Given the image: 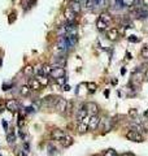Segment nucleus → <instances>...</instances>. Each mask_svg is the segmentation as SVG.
I'll list each match as a JSON object with an SVG mask.
<instances>
[{"mask_svg":"<svg viewBox=\"0 0 148 156\" xmlns=\"http://www.w3.org/2000/svg\"><path fill=\"white\" fill-rule=\"evenodd\" d=\"M130 130L137 131V133H140V131H142V125L137 124V122H133V124H130Z\"/></svg>","mask_w":148,"mask_h":156,"instance_id":"obj_20","label":"nucleus"},{"mask_svg":"<svg viewBox=\"0 0 148 156\" xmlns=\"http://www.w3.org/2000/svg\"><path fill=\"white\" fill-rule=\"evenodd\" d=\"M60 143L62 145V147H69V146L73 145V138L70 135H65L64 138L60 141Z\"/></svg>","mask_w":148,"mask_h":156,"instance_id":"obj_14","label":"nucleus"},{"mask_svg":"<svg viewBox=\"0 0 148 156\" xmlns=\"http://www.w3.org/2000/svg\"><path fill=\"white\" fill-rule=\"evenodd\" d=\"M129 114H130V116H134V117H137V116H138V112H137V109H130V111H129Z\"/></svg>","mask_w":148,"mask_h":156,"instance_id":"obj_31","label":"nucleus"},{"mask_svg":"<svg viewBox=\"0 0 148 156\" xmlns=\"http://www.w3.org/2000/svg\"><path fill=\"white\" fill-rule=\"evenodd\" d=\"M36 80L39 81V83L43 86H48V83H50V78H48L47 76H38L36 77Z\"/></svg>","mask_w":148,"mask_h":156,"instance_id":"obj_17","label":"nucleus"},{"mask_svg":"<svg viewBox=\"0 0 148 156\" xmlns=\"http://www.w3.org/2000/svg\"><path fill=\"white\" fill-rule=\"evenodd\" d=\"M55 81H56V83H57V85L62 86L65 82H66V78H65V77H61V78H57V80H55Z\"/></svg>","mask_w":148,"mask_h":156,"instance_id":"obj_28","label":"nucleus"},{"mask_svg":"<svg viewBox=\"0 0 148 156\" xmlns=\"http://www.w3.org/2000/svg\"><path fill=\"white\" fill-rule=\"evenodd\" d=\"M52 72V65H42V76H50Z\"/></svg>","mask_w":148,"mask_h":156,"instance_id":"obj_18","label":"nucleus"},{"mask_svg":"<svg viewBox=\"0 0 148 156\" xmlns=\"http://www.w3.org/2000/svg\"><path fill=\"white\" fill-rule=\"evenodd\" d=\"M87 90H88L90 92H95V91H96V83L88 82V83H87Z\"/></svg>","mask_w":148,"mask_h":156,"instance_id":"obj_24","label":"nucleus"},{"mask_svg":"<svg viewBox=\"0 0 148 156\" xmlns=\"http://www.w3.org/2000/svg\"><path fill=\"white\" fill-rule=\"evenodd\" d=\"M94 5H103V0H92Z\"/></svg>","mask_w":148,"mask_h":156,"instance_id":"obj_32","label":"nucleus"},{"mask_svg":"<svg viewBox=\"0 0 148 156\" xmlns=\"http://www.w3.org/2000/svg\"><path fill=\"white\" fill-rule=\"evenodd\" d=\"M142 57L148 60V47H144V48L142 50Z\"/></svg>","mask_w":148,"mask_h":156,"instance_id":"obj_29","label":"nucleus"},{"mask_svg":"<svg viewBox=\"0 0 148 156\" xmlns=\"http://www.w3.org/2000/svg\"><path fill=\"white\" fill-rule=\"evenodd\" d=\"M13 16H16V13H11V17H9V22H13Z\"/></svg>","mask_w":148,"mask_h":156,"instance_id":"obj_33","label":"nucleus"},{"mask_svg":"<svg viewBox=\"0 0 148 156\" xmlns=\"http://www.w3.org/2000/svg\"><path fill=\"white\" fill-rule=\"evenodd\" d=\"M50 76L52 77L53 80H57V78L65 77V69H64V68H53Z\"/></svg>","mask_w":148,"mask_h":156,"instance_id":"obj_7","label":"nucleus"},{"mask_svg":"<svg viewBox=\"0 0 148 156\" xmlns=\"http://www.w3.org/2000/svg\"><path fill=\"white\" fill-rule=\"evenodd\" d=\"M5 108L11 112H17L18 111V108H20V105H18V103H17L14 99H9L5 102Z\"/></svg>","mask_w":148,"mask_h":156,"instance_id":"obj_4","label":"nucleus"},{"mask_svg":"<svg viewBox=\"0 0 148 156\" xmlns=\"http://www.w3.org/2000/svg\"><path fill=\"white\" fill-rule=\"evenodd\" d=\"M104 156H117V153H116V151L115 150H106L105 151V153H104Z\"/></svg>","mask_w":148,"mask_h":156,"instance_id":"obj_27","label":"nucleus"},{"mask_svg":"<svg viewBox=\"0 0 148 156\" xmlns=\"http://www.w3.org/2000/svg\"><path fill=\"white\" fill-rule=\"evenodd\" d=\"M126 56H127V59H131V55H130V52H127V54H126Z\"/></svg>","mask_w":148,"mask_h":156,"instance_id":"obj_39","label":"nucleus"},{"mask_svg":"<svg viewBox=\"0 0 148 156\" xmlns=\"http://www.w3.org/2000/svg\"><path fill=\"white\" fill-rule=\"evenodd\" d=\"M96 27H98V30H100V31H104V30H106V27H108V25H106L105 22H103V21L99 18L98 21H96Z\"/></svg>","mask_w":148,"mask_h":156,"instance_id":"obj_19","label":"nucleus"},{"mask_svg":"<svg viewBox=\"0 0 148 156\" xmlns=\"http://www.w3.org/2000/svg\"><path fill=\"white\" fill-rule=\"evenodd\" d=\"M143 77H144V74L140 72V69L135 70L134 73H133V83H135V85H140V82L143 81Z\"/></svg>","mask_w":148,"mask_h":156,"instance_id":"obj_9","label":"nucleus"},{"mask_svg":"<svg viewBox=\"0 0 148 156\" xmlns=\"http://www.w3.org/2000/svg\"><path fill=\"white\" fill-rule=\"evenodd\" d=\"M144 78H145V80H148V69L145 70V73H144Z\"/></svg>","mask_w":148,"mask_h":156,"instance_id":"obj_37","label":"nucleus"},{"mask_svg":"<svg viewBox=\"0 0 148 156\" xmlns=\"http://www.w3.org/2000/svg\"><path fill=\"white\" fill-rule=\"evenodd\" d=\"M72 1H77V3H81V0H72Z\"/></svg>","mask_w":148,"mask_h":156,"instance_id":"obj_40","label":"nucleus"},{"mask_svg":"<svg viewBox=\"0 0 148 156\" xmlns=\"http://www.w3.org/2000/svg\"><path fill=\"white\" fill-rule=\"evenodd\" d=\"M64 90H65V91H69V90H70V87H69L68 85H64Z\"/></svg>","mask_w":148,"mask_h":156,"instance_id":"obj_35","label":"nucleus"},{"mask_svg":"<svg viewBox=\"0 0 148 156\" xmlns=\"http://www.w3.org/2000/svg\"><path fill=\"white\" fill-rule=\"evenodd\" d=\"M34 73V68L33 66H30V65H27L25 68V74H27V76H31V74Z\"/></svg>","mask_w":148,"mask_h":156,"instance_id":"obj_26","label":"nucleus"},{"mask_svg":"<svg viewBox=\"0 0 148 156\" xmlns=\"http://www.w3.org/2000/svg\"><path fill=\"white\" fill-rule=\"evenodd\" d=\"M7 141H8V143H11V145L16 141V134H14V131H8V134H7Z\"/></svg>","mask_w":148,"mask_h":156,"instance_id":"obj_23","label":"nucleus"},{"mask_svg":"<svg viewBox=\"0 0 148 156\" xmlns=\"http://www.w3.org/2000/svg\"><path fill=\"white\" fill-rule=\"evenodd\" d=\"M87 109H86V107H84V105H82V107H79V109L78 111H77V121H78V124L79 122H82V120L84 119V117L87 116Z\"/></svg>","mask_w":148,"mask_h":156,"instance_id":"obj_10","label":"nucleus"},{"mask_svg":"<svg viewBox=\"0 0 148 156\" xmlns=\"http://www.w3.org/2000/svg\"><path fill=\"white\" fill-rule=\"evenodd\" d=\"M86 109H87L88 116H98L99 107H98L96 103H87V104H86Z\"/></svg>","mask_w":148,"mask_h":156,"instance_id":"obj_3","label":"nucleus"},{"mask_svg":"<svg viewBox=\"0 0 148 156\" xmlns=\"http://www.w3.org/2000/svg\"><path fill=\"white\" fill-rule=\"evenodd\" d=\"M99 18H100V20L103 21V22H105L106 25H109V23L112 22V16H110L109 13H106V12L101 13V14H100V17H99Z\"/></svg>","mask_w":148,"mask_h":156,"instance_id":"obj_16","label":"nucleus"},{"mask_svg":"<svg viewBox=\"0 0 148 156\" xmlns=\"http://www.w3.org/2000/svg\"><path fill=\"white\" fill-rule=\"evenodd\" d=\"M55 108L57 109V112H60V113H64V112H66V108H68V102L64 99V98H59L56 102V104H55Z\"/></svg>","mask_w":148,"mask_h":156,"instance_id":"obj_2","label":"nucleus"},{"mask_svg":"<svg viewBox=\"0 0 148 156\" xmlns=\"http://www.w3.org/2000/svg\"><path fill=\"white\" fill-rule=\"evenodd\" d=\"M69 8L77 14V13H79V12H81L82 5H81V3H77V1H72V3H70V7H69Z\"/></svg>","mask_w":148,"mask_h":156,"instance_id":"obj_15","label":"nucleus"},{"mask_svg":"<svg viewBox=\"0 0 148 156\" xmlns=\"http://www.w3.org/2000/svg\"><path fill=\"white\" fill-rule=\"evenodd\" d=\"M118 37H120V33H118V30H117L116 27L109 29V30L106 31V38H108L109 40H112V42L117 40V39H118Z\"/></svg>","mask_w":148,"mask_h":156,"instance_id":"obj_8","label":"nucleus"},{"mask_svg":"<svg viewBox=\"0 0 148 156\" xmlns=\"http://www.w3.org/2000/svg\"><path fill=\"white\" fill-rule=\"evenodd\" d=\"M135 14H137L138 18H140V20H145V18L148 17V11H147V9L139 8V9L135 11Z\"/></svg>","mask_w":148,"mask_h":156,"instance_id":"obj_13","label":"nucleus"},{"mask_svg":"<svg viewBox=\"0 0 148 156\" xmlns=\"http://www.w3.org/2000/svg\"><path fill=\"white\" fill-rule=\"evenodd\" d=\"M126 73V69L125 68H121V74H122V76H123V74H125Z\"/></svg>","mask_w":148,"mask_h":156,"instance_id":"obj_36","label":"nucleus"},{"mask_svg":"<svg viewBox=\"0 0 148 156\" xmlns=\"http://www.w3.org/2000/svg\"><path fill=\"white\" fill-rule=\"evenodd\" d=\"M29 87L34 91H39L40 88H42V85H40L39 81L36 80V78H31V80L29 81Z\"/></svg>","mask_w":148,"mask_h":156,"instance_id":"obj_11","label":"nucleus"},{"mask_svg":"<svg viewBox=\"0 0 148 156\" xmlns=\"http://www.w3.org/2000/svg\"><path fill=\"white\" fill-rule=\"evenodd\" d=\"M144 117H145V119H148V109L144 112Z\"/></svg>","mask_w":148,"mask_h":156,"instance_id":"obj_38","label":"nucleus"},{"mask_svg":"<svg viewBox=\"0 0 148 156\" xmlns=\"http://www.w3.org/2000/svg\"><path fill=\"white\" fill-rule=\"evenodd\" d=\"M30 91H31V88L29 87V85H23L22 87H21L20 94H21V95H22V96H27L29 94H30Z\"/></svg>","mask_w":148,"mask_h":156,"instance_id":"obj_21","label":"nucleus"},{"mask_svg":"<svg viewBox=\"0 0 148 156\" xmlns=\"http://www.w3.org/2000/svg\"><path fill=\"white\" fill-rule=\"evenodd\" d=\"M65 135H66V134H65L62 130H60V129H56V130L52 131V138L56 139V141H61Z\"/></svg>","mask_w":148,"mask_h":156,"instance_id":"obj_12","label":"nucleus"},{"mask_svg":"<svg viewBox=\"0 0 148 156\" xmlns=\"http://www.w3.org/2000/svg\"><path fill=\"white\" fill-rule=\"evenodd\" d=\"M122 3H123V5L125 7H134V4H135V0H122Z\"/></svg>","mask_w":148,"mask_h":156,"instance_id":"obj_25","label":"nucleus"},{"mask_svg":"<svg viewBox=\"0 0 148 156\" xmlns=\"http://www.w3.org/2000/svg\"><path fill=\"white\" fill-rule=\"evenodd\" d=\"M94 156H100V155H94Z\"/></svg>","mask_w":148,"mask_h":156,"instance_id":"obj_41","label":"nucleus"},{"mask_svg":"<svg viewBox=\"0 0 148 156\" xmlns=\"http://www.w3.org/2000/svg\"><path fill=\"white\" fill-rule=\"evenodd\" d=\"M129 40H130V42H134V43L139 42V39H138L135 35H130V37H129Z\"/></svg>","mask_w":148,"mask_h":156,"instance_id":"obj_30","label":"nucleus"},{"mask_svg":"<svg viewBox=\"0 0 148 156\" xmlns=\"http://www.w3.org/2000/svg\"><path fill=\"white\" fill-rule=\"evenodd\" d=\"M3 126H4V129L7 130V129H8V122H7V121H3Z\"/></svg>","mask_w":148,"mask_h":156,"instance_id":"obj_34","label":"nucleus"},{"mask_svg":"<svg viewBox=\"0 0 148 156\" xmlns=\"http://www.w3.org/2000/svg\"><path fill=\"white\" fill-rule=\"evenodd\" d=\"M76 16L77 14L74 13V12L72 11V9L68 7V8H65V11H64V17H65V20H66V22H74L76 21Z\"/></svg>","mask_w":148,"mask_h":156,"instance_id":"obj_6","label":"nucleus"},{"mask_svg":"<svg viewBox=\"0 0 148 156\" xmlns=\"http://www.w3.org/2000/svg\"><path fill=\"white\" fill-rule=\"evenodd\" d=\"M77 130L79 131V133H86L87 130H88V125L87 124H84V122H79L78 124V129H77Z\"/></svg>","mask_w":148,"mask_h":156,"instance_id":"obj_22","label":"nucleus"},{"mask_svg":"<svg viewBox=\"0 0 148 156\" xmlns=\"http://www.w3.org/2000/svg\"><path fill=\"white\" fill-rule=\"evenodd\" d=\"M99 124H100V119H99V116H91V119H90V122H88V130L94 131L98 129Z\"/></svg>","mask_w":148,"mask_h":156,"instance_id":"obj_5","label":"nucleus"},{"mask_svg":"<svg viewBox=\"0 0 148 156\" xmlns=\"http://www.w3.org/2000/svg\"><path fill=\"white\" fill-rule=\"evenodd\" d=\"M125 137L129 139V141H133V142H143V135L140 133H137V131H133V130H129L126 131Z\"/></svg>","mask_w":148,"mask_h":156,"instance_id":"obj_1","label":"nucleus"}]
</instances>
